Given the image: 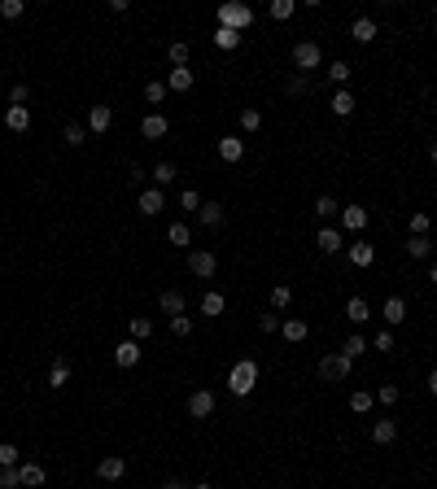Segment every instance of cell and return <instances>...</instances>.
Masks as SVG:
<instances>
[{
	"label": "cell",
	"mask_w": 437,
	"mask_h": 489,
	"mask_svg": "<svg viewBox=\"0 0 437 489\" xmlns=\"http://www.w3.org/2000/svg\"><path fill=\"white\" fill-rule=\"evenodd\" d=\"M254 385H258V363L254 359L232 363V372H228V393H232V398H250Z\"/></svg>",
	"instance_id": "1"
},
{
	"label": "cell",
	"mask_w": 437,
	"mask_h": 489,
	"mask_svg": "<svg viewBox=\"0 0 437 489\" xmlns=\"http://www.w3.org/2000/svg\"><path fill=\"white\" fill-rule=\"evenodd\" d=\"M219 27H228V31H250L254 27V9L250 5H241V0H228V5H219Z\"/></svg>",
	"instance_id": "2"
},
{
	"label": "cell",
	"mask_w": 437,
	"mask_h": 489,
	"mask_svg": "<svg viewBox=\"0 0 437 489\" xmlns=\"http://www.w3.org/2000/svg\"><path fill=\"white\" fill-rule=\"evenodd\" d=\"M289 57H293V70H298V75H311V70L324 66V49H320L315 40H298Z\"/></svg>",
	"instance_id": "3"
},
{
	"label": "cell",
	"mask_w": 437,
	"mask_h": 489,
	"mask_svg": "<svg viewBox=\"0 0 437 489\" xmlns=\"http://www.w3.org/2000/svg\"><path fill=\"white\" fill-rule=\"evenodd\" d=\"M188 271H193L197 280H215V271H219V258L210 254V249H193V254H188Z\"/></svg>",
	"instance_id": "4"
},
{
	"label": "cell",
	"mask_w": 437,
	"mask_h": 489,
	"mask_svg": "<svg viewBox=\"0 0 437 489\" xmlns=\"http://www.w3.org/2000/svg\"><path fill=\"white\" fill-rule=\"evenodd\" d=\"M341 232H354V236H359L363 228H368V223H372V214L368 210H363V206H341Z\"/></svg>",
	"instance_id": "5"
},
{
	"label": "cell",
	"mask_w": 437,
	"mask_h": 489,
	"mask_svg": "<svg viewBox=\"0 0 437 489\" xmlns=\"http://www.w3.org/2000/svg\"><path fill=\"white\" fill-rule=\"evenodd\" d=\"M188 415H193V420H210V415H215V393L210 389L188 393Z\"/></svg>",
	"instance_id": "6"
},
{
	"label": "cell",
	"mask_w": 437,
	"mask_h": 489,
	"mask_svg": "<svg viewBox=\"0 0 437 489\" xmlns=\"http://www.w3.org/2000/svg\"><path fill=\"white\" fill-rule=\"evenodd\" d=\"M320 376L324 380H346L350 376V359H346V354H324V359H320Z\"/></svg>",
	"instance_id": "7"
},
{
	"label": "cell",
	"mask_w": 437,
	"mask_h": 489,
	"mask_svg": "<svg viewBox=\"0 0 437 489\" xmlns=\"http://www.w3.org/2000/svg\"><path fill=\"white\" fill-rule=\"evenodd\" d=\"M167 210V193H162V188H140V214H145V219H153V214H162Z\"/></svg>",
	"instance_id": "8"
},
{
	"label": "cell",
	"mask_w": 437,
	"mask_h": 489,
	"mask_svg": "<svg viewBox=\"0 0 437 489\" xmlns=\"http://www.w3.org/2000/svg\"><path fill=\"white\" fill-rule=\"evenodd\" d=\"M136 363H140V341H132V337H127V341H118V345H114V367L132 372Z\"/></svg>",
	"instance_id": "9"
},
{
	"label": "cell",
	"mask_w": 437,
	"mask_h": 489,
	"mask_svg": "<svg viewBox=\"0 0 437 489\" xmlns=\"http://www.w3.org/2000/svg\"><path fill=\"white\" fill-rule=\"evenodd\" d=\"M315 245H320L324 254H341V249H346V232H341V228H333V223H324V228H320V236H315Z\"/></svg>",
	"instance_id": "10"
},
{
	"label": "cell",
	"mask_w": 437,
	"mask_h": 489,
	"mask_svg": "<svg viewBox=\"0 0 437 489\" xmlns=\"http://www.w3.org/2000/svg\"><path fill=\"white\" fill-rule=\"evenodd\" d=\"M97 476H101V481H123V476H127V459L123 455H105L97 463Z\"/></svg>",
	"instance_id": "11"
},
{
	"label": "cell",
	"mask_w": 437,
	"mask_h": 489,
	"mask_svg": "<svg viewBox=\"0 0 437 489\" xmlns=\"http://www.w3.org/2000/svg\"><path fill=\"white\" fill-rule=\"evenodd\" d=\"M346 258L363 271V267H372V262H376V245H368V241H350V245H346Z\"/></svg>",
	"instance_id": "12"
},
{
	"label": "cell",
	"mask_w": 437,
	"mask_h": 489,
	"mask_svg": "<svg viewBox=\"0 0 437 489\" xmlns=\"http://www.w3.org/2000/svg\"><path fill=\"white\" fill-rule=\"evenodd\" d=\"M219 158L228 162V166H236L245 158V140L241 136H219Z\"/></svg>",
	"instance_id": "13"
},
{
	"label": "cell",
	"mask_w": 437,
	"mask_h": 489,
	"mask_svg": "<svg viewBox=\"0 0 437 489\" xmlns=\"http://www.w3.org/2000/svg\"><path fill=\"white\" fill-rule=\"evenodd\" d=\"M167 131H171L167 114H145V123H140V136H145V140H162Z\"/></svg>",
	"instance_id": "14"
},
{
	"label": "cell",
	"mask_w": 437,
	"mask_h": 489,
	"mask_svg": "<svg viewBox=\"0 0 437 489\" xmlns=\"http://www.w3.org/2000/svg\"><path fill=\"white\" fill-rule=\"evenodd\" d=\"M5 127L14 131V136H22V131L31 127V110H27V105H9V110H5Z\"/></svg>",
	"instance_id": "15"
},
{
	"label": "cell",
	"mask_w": 437,
	"mask_h": 489,
	"mask_svg": "<svg viewBox=\"0 0 437 489\" xmlns=\"http://www.w3.org/2000/svg\"><path fill=\"white\" fill-rule=\"evenodd\" d=\"M280 337H285L289 345H298V341H306V337H311V324H306V319H285V324H280Z\"/></svg>",
	"instance_id": "16"
},
{
	"label": "cell",
	"mask_w": 437,
	"mask_h": 489,
	"mask_svg": "<svg viewBox=\"0 0 437 489\" xmlns=\"http://www.w3.org/2000/svg\"><path fill=\"white\" fill-rule=\"evenodd\" d=\"M381 319H385L389 328H398V324L407 319V302H403V297H385V306H381Z\"/></svg>",
	"instance_id": "17"
},
{
	"label": "cell",
	"mask_w": 437,
	"mask_h": 489,
	"mask_svg": "<svg viewBox=\"0 0 437 489\" xmlns=\"http://www.w3.org/2000/svg\"><path fill=\"white\" fill-rule=\"evenodd\" d=\"M354 105H359V101H354V92H350V88H337V92H333V101H328V110H333L337 118H350V114H354Z\"/></svg>",
	"instance_id": "18"
},
{
	"label": "cell",
	"mask_w": 437,
	"mask_h": 489,
	"mask_svg": "<svg viewBox=\"0 0 437 489\" xmlns=\"http://www.w3.org/2000/svg\"><path fill=\"white\" fill-rule=\"evenodd\" d=\"M66 385H70V363H66V354H57L49 367V389H66Z\"/></svg>",
	"instance_id": "19"
},
{
	"label": "cell",
	"mask_w": 437,
	"mask_h": 489,
	"mask_svg": "<svg viewBox=\"0 0 437 489\" xmlns=\"http://www.w3.org/2000/svg\"><path fill=\"white\" fill-rule=\"evenodd\" d=\"M110 123H114L110 105H92V110H88V131H110Z\"/></svg>",
	"instance_id": "20"
},
{
	"label": "cell",
	"mask_w": 437,
	"mask_h": 489,
	"mask_svg": "<svg viewBox=\"0 0 437 489\" xmlns=\"http://www.w3.org/2000/svg\"><path fill=\"white\" fill-rule=\"evenodd\" d=\"M372 441H376V446H394V441H398V424L394 420H376L372 424Z\"/></svg>",
	"instance_id": "21"
},
{
	"label": "cell",
	"mask_w": 437,
	"mask_h": 489,
	"mask_svg": "<svg viewBox=\"0 0 437 489\" xmlns=\"http://www.w3.org/2000/svg\"><path fill=\"white\" fill-rule=\"evenodd\" d=\"M193 70H188V66H175L171 70V75H167V92H188V88H193Z\"/></svg>",
	"instance_id": "22"
},
{
	"label": "cell",
	"mask_w": 437,
	"mask_h": 489,
	"mask_svg": "<svg viewBox=\"0 0 437 489\" xmlns=\"http://www.w3.org/2000/svg\"><path fill=\"white\" fill-rule=\"evenodd\" d=\"M149 180H153V188H167V184L180 180V171H175V162H158V166L149 171Z\"/></svg>",
	"instance_id": "23"
},
{
	"label": "cell",
	"mask_w": 437,
	"mask_h": 489,
	"mask_svg": "<svg viewBox=\"0 0 437 489\" xmlns=\"http://www.w3.org/2000/svg\"><path fill=\"white\" fill-rule=\"evenodd\" d=\"M346 319H350V324H368V319H372V306L368 302H363V297H350V302H346Z\"/></svg>",
	"instance_id": "24"
},
{
	"label": "cell",
	"mask_w": 437,
	"mask_h": 489,
	"mask_svg": "<svg viewBox=\"0 0 437 489\" xmlns=\"http://www.w3.org/2000/svg\"><path fill=\"white\" fill-rule=\"evenodd\" d=\"M197 223H202V228H219V223H223V206H219V201H202Z\"/></svg>",
	"instance_id": "25"
},
{
	"label": "cell",
	"mask_w": 437,
	"mask_h": 489,
	"mask_svg": "<svg viewBox=\"0 0 437 489\" xmlns=\"http://www.w3.org/2000/svg\"><path fill=\"white\" fill-rule=\"evenodd\" d=\"M18 472H22V485H27V489H40L44 476H49V472H44V463H18Z\"/></svg>",
	"instance_id": "26"
},
{
	"label": "cell",
	"mask_w": 437,
	"mask_h": 489,
	"mask_svg": "<svg viewBox=\"0 0 437 489\" xmlns=\"http://www.w3.org/2000/svg\"><path fill=\"white\" fill-rule=\"evenodd\" d=\"M158 306L167 310L171 319H175V315H184V293H180V289H162V297H158Z\"/></svg>",
	"instance_id": "27"
},
{
	"label": "cell",
	"mask_w": 437,
	"mask_h": 489,
	"mask_svg": "<svg viewBox=\"0 0 437 489\" xmlns=\"http://www.w3.org/2000/svg\"><path fill=\"white\" fill-rule=\"evenodd\" d=\"M350 35H354L359 44H372V40H376V22H372V18H354V22H350Z\"/></svg>",
	"instance_id": "28"
},
{
	"label": "cell",
	"mask_w": 437,
	"mask_h": 489,
	"mask_svg": "<svg viewBox=\"0 0 437 489\" xmlns=\"http://www.w3.org/2000/svg\"><path fill=\"white\" fill-rule=\"evenodd\" d=\"M215 49H223V53H236V49H241V31L215 27Z\"/></svg>",
	"instance_id": "29"
},
{
	"label": "cell",
	"mask_w": 437,
	"mask_h": 489,
	"mask_svg": "<svg viewBox=\"0 0 437 489\" xmlns=\"http://www.w3.org/2000/svg\"><path fill=\"white\" fill-rule=\"evenodd\" d=\"M372 407H376V393H368V389H354L350 393V411L354 415H368Z\"/></svg>",
	"instance_id": "30"
},
{
	"label": "cell",
	"mask_w": 437,
	"mask_h": 489,
	"mask_svg": "<svg viewBox=\"0 0 437 489\" xmlns=\"http://www.w3.org/2000/svg\"><path fill=\"white\" fill-rule=\"evenodd\" d=\"M363 350H368V337H363V332H354V337H346V341H341V350H337V354H346V359L354 363Z\"/></svg>",
	"instance_id": "31"
},
{
	"label": "cell",
	"mask_w": 437,
	"mask_h": 489,
	"mask_svg": "<svg viewBox=\"0 0 437 489\" xmlns=\"http://www.w3.org/2000/svg\"><path fill=\"white\" fill-rule=\"evenodd\" d=\"M267 14L276 18V22H289L293 14H298V0H271V5H267Z\"/></svg>",
	"instance_id": "32"
},
{
	"label": "cell",
	"mask_w": 437,
	"mask_h": 489,
	"mask_svg": "<svg viewBox=\"0 0 437 489\" xmlns=\"http://www.w3.org/2000/svg\"><path fill=\"white\" fill-rule=\"evenodd\" d=\"M223 310H228V302H223V293H215V289H210V293L202 297V315H210V319H219Z\"/></svg>",
	"instance_id": "33"
},
{
	"label": "cell",
	"mask_w": 437,
	"mask_h": 489,
	"mask_svg": "<svg viewBox=\"0 0 437 489\" xmlns=\"http://www.w3.org/2000/svg\"><path fill=\"white\" fill-rule=\"evenodd\" d=\"M315 214H320L324 223H333V219H341V206H337V197H320V201H315Z\"/></svg>",
	"instance_id": "34"
},
{
	"label": "cell",
	"mask_w": 437,
	"mask_h": 489,
	"mask_svg": "<svg viewBox=\"0 0 437 489\" xmlns=\"http://www.w3.org/2000/svg\"><path fill=\"white\" fill-rule=\"evenodd\" d=\"M127 332H132V341H149V337H153V319H145V315H136L132 324H127Z\"/></svg>",
	"instance_id": "35"
},
{
	"label": "cell",
	"mask_w": 437,
	"mask_h": 489,
	"mask_svg": "<svg viewBox=\"0 0 437 489\" xmlns=\"http://www.w3.org/2000/svg\"><path fill=\"white\" fill-rule=\"evenodd\" d=\"M145 101H149V105H162V101H167V79H149V83H145Z\"/></svg>",
	"instance_id": "36"
},
{
	"label": "cell",
	"mask_w": 437,
	"mask_h": 489,
	"mask_svg": "<svg viewBox=\"0 0 437 489\" xmlns=\"http://www.w3.org/2000/svg\"><path fill=\"white\" fill-rule=\"evenodd\" d=\"M62 140H66L70 149H79V145H84V140H88V127H84V123H66V131H62Z\"/></svg>",
	"instance_id": "37"
},
{
	"label": "cell",
	"mask_w": 437,
	"mask_h": 489,
	"mask_svg": "<svg viewBox=\"0 0 437 489\" xmlns=\"http://www.w3.org/2000/svg\"><path fill=\"white\" fill-rule=\"evenodd\" d=\"M18 463H22V450L14 441H0V468H18Z\"/></svg>",
	"instance_id": "38"
},
{
	"label": "cell",
	"mask_w": 437,
	"mask_h": 489,
	"mask_svg": "<svg viewBox=\"0 0 437 489\" xmlns=\"http://www.w3.org/2000/svg\"><path fill=\"white\" fill-rule=\"evenodd\" d=\"M350 75H354V66H350V62H333V66H328V79H333L337 88H346Z\"/></svg>",
	"instance_id": "39"
},
{
	"label": "cell",
	"mask_w": 437,
	"mask_h": 489,
	"mask_svg": "<svg viewBox=\"0 0 437 489\" xmlns=\"http://www.w3.org/2000/svg\"><path fill=\"white\" fill-rule=\"evenodd\" d=\"M167 241H171V245H193V232H188V223H171V228H167Z\"/></svg>",
	"instance_id": "40"
},
{
	"label": "cell",
	"mask_w": 437,
	"mask_h": 489,
	"mask_svg": "<svg viewBox=\"0 0 437 489\" xmlns=\"http://www.w3.org/2000/svg\"><path fill=\"white\" fill-rule=\"evenodd\" d=\"M22 14H27V5H22V0H0V18H5V22H18Z\"/></svg>",
	"instance_id": "41"
},
{
	"label": "cell",
	"mask_w": 437,
	"mask_h": 489,
	"mask_svg": "<svg viewBox=\"0 0 437 489\" xmlns=\"http://www.w3.org/2000/svg\"><path fill=\"white\" fill-rule=\"evenodd\" d=\"M429 228H433L429 210H416V214H411V236H429Z\"/></svg>",
	"instance_id": "42"
},
{
	"label": "cell",
	"mask_w": 437,
	"mask_h": 489,
	"mask_svg": "<svg viewBox=\"0 0 437 489\" xmlns=\"http://www.w3.org/2000/svg\"><path fill=\"white\" fill-rule=\"evenodd\" d=\"M429 249H433V245H429V236H411V241H407V254L416 258V262H420V258H429Z\"/></svg>",
	"instance_id": "43"
},
{
	"label": "cell",
	"mask_w": 437,
	"mask_h": 489,
	"mask_svg": "<svg viewBox=\"0 0 437 489\" xmlns=\"http://www.w3.org/2000/svg\"><path fill=\"white\" fill-rule=\"evenodd\" d=\"M293 302V289L289 284H276V289H271V310H285Z\"/></svg>",
	"instance_id": "44"
},
{
	"label": "cell",
	"mask_w": 437,
	"mask_h": 489,
	"mask_svg": "<svg viewBox=\"0 0 437 489\" xmlns=\"http://www.w3.org/2000/svg\"><path fill=\"white\" fill-rule=\"evenodd\" d=\"M188 53H193V49H188V40H175L171 49H167V57H171L175 66H188Z\"/></svg>",
	"instance_id": "45"
},
{
	"label": "cell",
	"mask_w": 437,
	"mask_h": 489,
	"mask_svg": "<svg viewBox=\"0 0 437 489\" xmlns=\"http://www.w3.org/2000/svg\"><path fill=\"white\" fill-rule=\"evenodd\" d=\"M241 127L245 131H258V127H263V110H254V105H250V110H241Z\"/></svg>",
	"instance_id": "46"
},
{
	"label": "cell",
	"mask_w": 437,
	"mask_h": 489,
	"mask_svg": "<svg viewBox=\"0 0 437 489\" xmlns=\"http://www.w3.org/2000/svg\"><path fill=\"white\" fill-rule=\"evenodd\" d=\"M0 489H22V472L18 468H0Z\"/></svg>",
	"instance_id": "47"
},
{
	"label": "cell",
	"mask_w": 437,
	"mask_h": 489,
	"mask_svg": "<svg viewBox=\"0 0 437 489\" xmlns=\"http://www.w3.org/2000/svg\"><path fill=\"white\" fill-rule=\"evenodd\" d=\"M372 350H385V354H394V328L376 332V337H372Z\"/></svg>",
	"instance_id": "48"
},
{
	"label": "cell",
	"mask_w": 437,
	"mask_h": 489,
	"mask_svg": "<svg viewBox=\"0 0 437 489\" xmlns=\"http://www.w3.org/2000/svg\"><path fill=\"white\" fill-rule=\"evenodd\" d=\"M180 210H202V193H193V188H184V193H180Z\"/></svg>",
	"instance_id": "49"
},
{
	"label": "cell",
	"mask_w": 437,
	"mask_h": 489,
	"mask_svg": "<svg viewBox=\"0 0 437 489\" xmlns=\"http://www.w3.org/2000/svg\"><path fill=\"white\" fill-rule=\"evenodd\" d=\"M171 332H175V337H193V319H188V315H175V319H171Z\"/></svg>",
	"instance_id": "50"
},
{
	"label": "cell",
	"mask_w": 437,
	"mask_h": 489,
	"mask_svg": "<svg viewBox=\"0 0 437 489\" xmlns=\"http://www.w3.org/2000/svg\"><path fill=\"white\" fill-rule=\"evenodd\" d=\"M280 324H285V319H280L276 310H267V315H258V328H263V332H280Z\"/></svg>",
	"instance_id": "51"
},
{
	"label": "cell",
	"mask_w": 437,
	"mask_h": 489,
	"mask_svg": "<svg viewBox=\"0 0 437 489\" xmlns=\"http://www.w3.org/2000/svg\"><path fill=\"white\" fill-rule=\"evenodd\" d=\"M289 97H306V88H311V83H306V75H289Z\"/></svg>",
	"instance_id": "52"
},
{
	"label": "cell",
	"mask_w": 437,
	"mask_h": 489,
	"mask_svg": "<svg viewBox=\"0 0 437 489\" xmlns=\"http://www.w3.org/2000/svg\"><path fill=\"white\" fill-rule=\"evenodd\" d=\"M376 402H381V407H394V402H398V385H381V389H376Z\"/></svg>",
	"instance_id": "53"
},
{
	"label": "cell",
	"mask_w": 437,
	"mask_h": 489,
	"mask_svg": "<svg viewBox=\"0 0 437 489\" xmlns=\"http://www.w3.org/2000/svg\"><path fill=\"white\" fill-rule=\"evenodd\" d=\"M27 97H31L27 83H14V88H9V105H27Z\"/></svg>",
	"instance_id": "54"
},
{
	"label": "cell",
	"mask_w": 437,
	"mask_h": 489,
	"mask_svg": "<svg viewBox=\"0 0 437 489\" xmlns=\"http://www.w3.org/2000/svg\"><path fill=\"white\" fill-rule=\"evenodd\" d=\"M127 180H132L136 188H145V180H149V171H145V166H140V162H136V166H132V175H127Z\"/></svg>",
	"instance_id": "55"
},
{
	"label": "cell",
	"mask_w": 437,
	"mask_h": 489,
	"mask_svg": "<svg viewBox=\"0 0 437 489\" xmlns=\"http://www.w3.org/2000/svg\"><path fill=\"white\" fill-rule=\"evenodd\" d=\"M429 393H433V398H437V367H433V372H429Z\"/></svg>",
	"instance_id": "56"
},
{
	"label": "cell",
	"mask_w": 437,
	"mask_h": 489,
	"mask_svg": "<svg viewBox=\"0 0 437 489\" xmlns=\"http://www.w3.org/2000/svg\"><path fill=\"white\" fill-rule=\"evenodd\" d=\"M162 489H184V481H162Z\"/></svg>",
	"instance_id": "57"
},
{
	"label": "cell",
	"mask_w": 437,
	"mask_h": 489,
	"mask_svg": "<svg viewBox=\"0 0 437 489\" xmlns=\"http://www.w3.org/2000/svg\"><path fill=\"white\" fill-rule=\"evenodd\" d=\"M429 280H433V284H437V262H433V267H429Z\"/></svg>",
	"instance_id": "58"
},
{
	"label": "cell",
	"mask_w": 437,
	"mask_h": 489,
	"mask_svg": "<svg viewBox=\"0 0 437 489\" xmlns=\"http://www.w3.org/2000/svg\"><path fill=\"white\" fill-rule=\"evenodd\" d=\"M429 158H433V162H437V140H433V145H429Z\"/></svg>",
	"instance_id": "59"
},
{
	"label": "cell",
	"mask_w": 437,
	"mask_h": 489,
	"mask_svg": "<svg viewBox=\"0 0 437 489\" xmlns=\"http://www.w3.org/2000/svg\"><path fill=\"white\" fill-rule=\"evenodd\" d=\"M193 489H215V485H193Z\"/></svg>",
	"instance_id": "60"
}]
</instances>
